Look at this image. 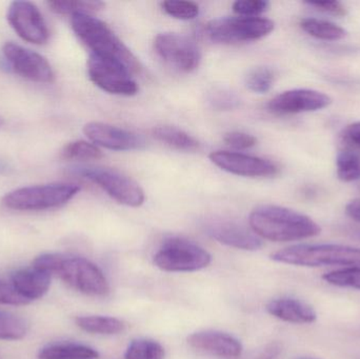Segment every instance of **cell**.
<instances>
[{"label":"cell","mask_w":360,"mask_h":359,"mask_svg":"<svg viewBox=\"0 0 360 359\" xmlns=\"http://www.w3.org/2000/svg\"><path fill=\"white\" fill-rule=\"evenodd\" d=\"M188 344L199 352L216 358L235 359L243 353V345L238 339L219 331H200L188 337Z\"/></svg>","instance_id":"e0dca14e"},{"label":"cell","mask_w":360,"mask_h":359,"mask_svg":"<svg viewBox=\"0 0 360 359\" xmlns=\"http://www.w3.org/2000/svg\"><path fill=\"white\" fill-rule=\"evenodd\" d=\"M84 133L95 145L113 151H132L146 145L139 135L103 122H89L84 126Z\"/></svg>","instance_id":"9a60e30c"},{"label":"cell","mask_w":360,"mask_h":359,"mask_svg":"<svg viewBox=\"0 0 360 359\" xmlns=\"http://www.w3.org/2000/svg\"><path fill=\"white\" fill-rule=\"evenodd\" d=\"M266 311L285 322L312 324L316 322L317 314L308 303L291 297L273 299L266 305Z\"/></svg>","instance_id":"d6986e66"},{"label":"cell","mask_w":360,"mask_h":359,"mask_svg":"<svg viewBox=\"0 0 360 359\" xmlns=\"http://www.w3.org/2000/svg\"><path fill=\"white\" fill-rule=\"evenodd\" d=\"M99 354L96 350L80 344H53L40 349L39 359H97Z\"/></svg>","instance_id":"ffe728a7"},{"label":"cell","mask_w":360,"mask_h":359,"mask_svg":"<svg viewBox=\"0 0 360 359\" xmlns=\"http://www.w3.org/2000/svg\"><path fill=\"white\" fill-rule=\"evenodd\" d=\"M205 231L216 242L245 251H257L262 242L254 232L239 223L230 221H212L205 226Z\"/></svg>","instance_id":"2e32d148"},{"label":"cell","mask_w":360,"mask_h":359,"mask_svg":"<svg viewBox=\"0 0 360 359\" xmlns=\"http://www.w3.org/2000/svg\"><path fill=\"white\" fill-rule=\"evenodd\" d=\"M275 76L272 70L266 67H256L248 74L245 84L254 93L264 94L269 92L274 84Z\"/></svg>","instance_id":"f546056e"},{"label":"cell","mask_w":360,"mask_h":359,"mask_svg":"<svg viewBox=\"0 0 360 359\" xmlns=\"http://www.w3.org/2000/svg\"><path fill=\"white\" fill-rule=\"evenodd\" d=\"M295 359H317V358H297Z\"/></svg>","instance_id":"60d3db41"},{"label":"cell","mask_w":360,"mask_h":359,"mask_svg":"<svg viewBox=\"0 0 360 359\" xmlns=\"http://www.w3.org/2000/svg\"><path fill=\"white\" fill-rule=\"evenodd\" d=\"M210 103H212L215 109L218 110H232L238 107L240 103V99L230 91L219 90L215 91L211 95Z\"/></svg>","instance_id":"d6a6232c"},{"label":"cell","mask_w":360,"mask_h":359,"mask_svg":"<svg viewBox=\"0 0 360 359\" xmlns=\"http://www.w3.org/2000/svg\"><path fill=\"white\" fill-rule=\"evenodd\" d=\"M164 347L153 339H135L129 345L124 359H164Z\"/></svg>","instance_id":"4316f807"},{"label":"cell","mask_w":360,"mask_h":359,"mask_svg":"<svg viewBox=\"0 0 360 359\" xmlns=\"http://www.w3.org/2000/svg\"><path fill=\"white\" fill-rule=\"evenodd\" d=\"M332 103L329 95L311 89L285 91L271 99L268 109L279 115L307 113L326 109Z\"/></svg>","instance_id":"4fadbf2b"},{"label":"cell","mask_w":360,"mask_h":359,"mask_svg":"<svg viewBox=\"0 0 360 359\" xmlns=\"http://www.w3.org/2000/svg\"><path fill=\"white\" fill-rule=\"evenodd\" d=\"M300 27L309 35L325 41H338L347 36L344 27L323 19L304 18L300 21Z\"/></svg>","instance_id":"7402d4cb"},{"label":"cell","mask_w":360,"mask_h":359,"mask_svg":"<svg viewBox=\"0 0 360 359\" xmlns=\"http://www.w3.org/2000/svg\"><path fill=\"white\" fill-rule=\"evenodd\" d=\"M342 139L353 147L360 148V122L346 126L342 134Z\"/></svg>","instance_id":"8d00e7d4"},{"label":"cell","mask_w":360,"mask_h":359,"mask_svg":"<svg viewBox=\"0 0 360 359\" xmlns=\"http://www.w3.org/2000/svg\"><path fill=\"white\" fill-rule=\"evenodd\" d=\"M249 221L256 235L271 242L306 240L321 232V227L311 217L274 204H264L254 209Z\"/></svg>","instance_id":"6da1fadb"},{"label":"cell","mask_w":360,"mask_h":359,"mask_svg":"<svg viewBox=\"0 0 360 359\" xmlns=\"http://www.w3.org/2000/svg\"><path fill=\"white\" fill-rule=\"evenodd\" d=\"M52 276L48 272L31 267L14 272L11 276V284L23 299L31 303L48 293Z\"/></svg>","instance_id":"ac0fdd59"},{"label":"cell","mask_w":360,"mask_h":359,"mask_svg":"<svg viewBox=\"0 0 360 359\" xmlns=\"http://www.w3.org/2000/svg\"><path fill=\"white\" fill-rule=\"evenodd\" d=\"M354 237H356L357 240H360V230H357V231L354 232Z\"/></svg>","instance_id":"ab89813d"},{"label":"cell","mask_w":360,"mask_h":359,"mask_svg":"<svg viewBox=\"0 0 360 359\" xmlns=\"http://www.w3.org/2000/svg\"><path fill=\"white\" fill-rule=\"evenodd\" d=\"M281 353V346L278 343H272L266 346L255 359H277Z\"/></svg>","instance_id":"74e56055"},{"label":"cell","mask_w":360,"mask_h":359,"mask_svg":"<svg viewBox=\"0 0 360 359\" xmlns=\"http://www.w3.org/2000/svg\"><path fill=\"white\" fill-rule=\"evenodd\" d=\"M30 325L25 318L0 311V341H20L27 337Z\"/></svg>","instance_id":"cb8c5ba5"},{"label":"cell","mask_w":360,"mask_h":359,"mask_svg":"<svg viewBox=\"0 0 360 359\" xmlns=\"http://www.w3.org/2000/svg\"><path fill=\"white\" fill-rule=\"evenodd\" d=\"M51 11L57 14L74 15L90 14L92 12L101 10L105 4L101 1L92 0H54L46 2Z\"/></svg>","instance_id":"d4e9b609"},{"label":"cell","mask_w":360,"mask_h":359,"mask_svg":"<svg viewBox=\"0 0 360 359\" xmlns=\"http://www.w3.org/2000/svg\"><path fill=\"white\" fill-rule=\"evenodd\" d=\"M308 6H312L315 10L321 11L326 14L333 15V16L342 17L348 14L346 6L342 2L336 1H307Z\"/></svg>","instance_id":"d590c367"},{"label":"cell","mask_w":360,"mask_h":359,"mask_svg":"<svg viewBox=\"0 0 360 359\" xmlns=\"http://www.w3.org/2000/svg\"><path fill=\"white\" fill-rule=\"evenodd\" d=\"M156 53L179 71H194L200 63V52L192 38L182 34L162 33L155 38Z\"/></svg>","instance_id":"30bf717a"},{"label":"cell","mask_w":360,"mask_h":359,"mask_svg":"<svg viewBox=\"0 0 360 359\" xmlns=\"http://www.w3.org/2000/svg\"><path fill=\"white\" fill-rule=\"evenodd\" d=\"M76 171L120 204L137 208L145 202V192L141 185L118 171L107 168H78Z\"/></svg>","instance_id":"ba28073f"},{"label":"cell","mask_w":360,"mask_h":359,"mask_svg":"<svg viewBox=\"0 0 360 359\" xmlns=\"http://www.w3.org/2000/svg\"><path fill=\"white\" fill-rule=\"evenodd\" d=\"M80 188L73 183H49L20 188L6 194L2 204L11 210L42 211L63 206L75 197Z\"/></svg>","instance_id":"5b68a950"},{"label":"cell","mask_w":360,"mask_h":359,"mask_svg":"<svg viewBox=\"0 0 360 359\" xmlns=\"http://www.w3.org/2000/svg\"><path fill=\"white\" fill-rule=\"evenodd\" d=\"M224 143L235 149L245 150L254 147L257 143V139L252 135L243 132H230L226 134Z\"/></svg>","instance_id":"e575fe53"},{"label":"cell","mask_w":360,"mask_h":359,"mask_svg":"<svg viewBox=\"0 0 360 359\" xmlns=\"http://www.w3.org/2000/svg\"><path fill=\"white\" fill-rule=\"evenodd\" d=\"M162 6L167 14L181 20H191L196 18L199 14L198 4L192 1L168 0L162 2Z\"/></svg>","instance_id":"4dcf8cb0"},{"label":"cell","mask_w":360,"mask_h":359,"mask_svg":"<svg viewBox=\"0 0 360 359\" xmlns=\"http://www.w3.org/2000/svg\"><path fill=\"white\" fill-rule=\"evenodd\" d=\"M276 263L298 267H328V266H360V249L344 244H296L271 255Z\"/></svg>","instance_id":"277c9868"},{"label":"cell","mask_w":360,"mask_h":359,"mask_svg":"<svg viewBox=\"0 0 360 359\" xmlns=\"http://www.w3.org/2000/svg\"><path fill=\"white\" fill-rule=\"evenodd\" d=\"M72 29L91 50V54L113 61L130 73H139L141 65L130 48L116 36L109 25L90 14L71 16Z\"/></svg>","instance_id":"3957f363"},{"label":"cell","mask_w":360,"mask_h":359,"mask_svg":"<svg viewBox=\"0 0 360 359\" xmlns=\"http://www.w3.org/2000/svg\"><path fill=\"white\" fill-rule=\"evenodd\" d=\"M61 156L63 159L67 160H92L98 159L103 156V153L94 143L77 141L65 145L61 152Z\"/></svg>","instance_id":"83f0119b"},{"label":"cell","mask_w":360,"mask_h":359,"mask_svg":"<svg viewBox=\"0 0 360 359\" xmlns=\"http://www.w3.org/2000/svg\"><path fill=\"white\" fill-rule=\"evenodd\" d=\"M211 261V255L205 249L177 237L167 240L154 255V263L167 272L199 271L207 268Z\"/></svg>","instance_id":"52a82bcc"},{"label":"cell","mask_w":360,"mask_h":359,"mask_svg":"<svg viewBox=\"0 0 360 359\" xmlns=\"http://www.w3.org/2000/svg\"><path fill=\"white\" fill-rule=\"evenodd\" d=\"M323 280L332 286L360 290V267L345 268L330 272L323 276Z\"/></svg>","instance_id":"f1b7e54d"},{"label":"cell","mask_w":360,"mask_h":359,"mask_svg":"<svg viewBox=\"0 0 360 359\" xmlns=\"http://www.w3.org/2000/svg\"><path fill=\"white\" fill-rule=\"evenodd\" d=\"M210 160L221 170L243 177L275 176L279 170L270 160L236 152H213L210 154Z\"/></svg>","instance_id":"5bb4252c"},{"label":"cell","mask_w":360,"mask_h":359,"mask_svg":"<svg viewBox=\"0 0 360 359\" xmlns=\"http://www.w3.org/2000/svg\"><path fill=\"white\" fill-rule=\"evenodd\" d=\"M152 134L154 138L158 139L160 143L179 151L195 152L198 151L200 148V145L194 137L175 126H158L153 129Z\"/></svg>","instance_id":"44dd1931"},{"label":"cell","mask_w":360,"mask_h":359,"mask_svg":"<svg viewBox=\"0 0 360 359\" xmlns=\"http://www.w3.org/2000/svg\"><path fill=\"white\" fill-rule=\"evenodd\" d=\"M346 213L351 219L360 223V198L351 200L346 206Z\"/></svg>","instance_id":"f35d334b"},{"label":"cell","mask_w":360,"mask_h":359,"mask_svg":"<svg viewBox=\"0 0 360 359\" xmlns=\"http://www.w3.org/2000/svg\"><path fill=\"white\" fill-rule=\"evenodd\" d=\"M76 325L82 330L92 334L115 335L124 332L126 326L122 320L109 316H80Z\"/></svg>","instance_id":"603a6c76"},{"label":"cell","mask_w":360,"mask_h":359,"mask_svg":"<svg viewBox=\"0 0 360 359\" xmlns=\"http://www.w3.org/2000/svg\"><path fill=\"white\" fill-rule=\"evenodd\" d=\"M270 4L264 0H239L233 4V11L239 16L256 17L268 10Z\"/></svg>","instance_id":"1f68e13d"},{"label":"cell","mask_w":360,"mask_h":359,"mask_svg":"<svg viewBox=\"0 0 360 359\" xmlns=\"http://www.w3.org/2000/svg\"><path fill=\"white\" fill-rule=\"evenodd\" d=\"M0 303L6 306H27L30 301L23 299L12 284L0 280Z\"/></svg>","instance_id":"836d02e7"},{"label":"cell","mask_w":360,"mask_h":359,"mask_svg":"<svg viewBox=\"0 0 360 359\" xmlns=\"http://www.w3.org/2000/svg\"><path fill=\"white\" fill-rule=\"evenodd\" d=\"M274 22L259 17H224L205 25L210 39L220 44H238L262 39L274 30Z\"/></svg>","instance_id":"8992f818"},{"label":"cell","mask_w":360,"mask_h":359,"mask_svg":"<svg viewBox=\"0 0 360 359\" xmlns=\"http://www.w3.org/2000/svg\"><path fill=\"white\" fill-rule=\"evenodd\" d=\"M32 267L52 275L78 292L90 296H105L110 287L103 272L84 257L63 254H42L34 259Z\"/></svg>","instance_id":"7a4b0ae2"},{"label":"cell","mask_w":360,"mask_h":359,"mask_svg":"<svg viewBox=\"0 0 360 359\" xmlns=\"http://www.w3.org/2000/svg\"><path fill=\"white\" fill-rule=\"evenodd\" d=\"M8 21L17 35L25 41L44 44L49 30L39 8L30 1H14L8 8Z\"/></svg>","instance_id":"7c38bea8"},{"label":"cell","mask_w":360,"mask_h":359,"mask_svg":"<svg viewBox=\"0 0 360 359\" xmlns=\"http://www.w3.org/2000/svg\"><path fill=\"white\" fill-rule=\"evenodd\" d=\"M336 171L338 178L345 183H352L360 179V154L345 150L336 158Z\"/></svg>","instance_id":"484cf974"},{"label":"cell","mask_w":360,"mask_h":359,"mask_svg":"<svg viewBox=\"0 0 360 359\" xmlns=\"http://www.w3.org/2000/svg\"><path fill=\"white\" fill-rule=\"evenodd\" d=\"M2 53L10 69L21 77L39 84L54 80L52 67L42 55L13 42H6Z\"/></svg>","instance_id":"8fae6325"},{"label":"cell","mask_w":360,"mask_h":359,"mask_svg":"<svg viewBox=\"0 0 360 359\" xmlns=\"http://www.w3.org/2000/svg\"><path fill=\"white\" fill-rule=\"evenodd\" d=\"M88 73L98 88L110 94L132 96L139 92V84L133 79L132 73L113 61L91 54Z\"/></svg>","instance_id":"9c48e42d"},{"label":"cell","mask_w":360,"mask_h":359,"mask_svg":"<svg viewBox=\"0 0 360 359\" xmlns=\"http://www.w3.org/2000/svg\"><path fill=\"white\" fill-rule=\"evenodd\" d=\"M2 124H4V120H2V118L0 117V126H2Z\"/></svg>","instance_id":"b9f144b4"}]
</instances>
